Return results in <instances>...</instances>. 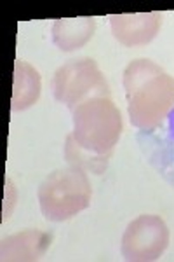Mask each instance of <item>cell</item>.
Returning <instances> with one entry per match:
<instances>
[{
	"instance_id": "cell-9",
	"label": "cell",
	"mask_w": 174,
	"mask_h": 262,
	"mask_svg": "<svg viewBox=\"0 0 174 262\" xmlns=\"http://www.w3.org/2000/svg\"><path fill=\"white\" fill-rule=\"evenodd\" d=\"M42 90L40 74L30 63L16 60L12 84V111H27L39 101Z\"/></svg>"
},
{
	"instance_id": "cell-1",
	"label": "cell",
	"mask_w": 174,
	"mask_h": 262,
	"mask_svg": "<svg viewBox=\"0 0 174 262\" xmlns=\"http://www.w3.org/2000/svg\"><path fill=\"white\" fill-rule=\"evenodd\" d=\"M73 131L65 156L71 166L101 175L122 135V117L110 95L91 96L73 108Z\"/></svg>"
},
{
	"instance_id": "cell-4",
	"label": "cell",
	"mask_w": 174,
	"mask_h": 262,
	"mask_svg": "<svg viewBox=\"0 0 174 262\" xmlns=\"http://www.w3.org/2000/svg\"><path fill=\"white\" fill-rule=\"evenodd\" d=\"M53 93L59 103H65L73 111L79 103L91 96L110 95V90L96 61L91 58H80L65 63L56 70Z\"/></svg>"
},
{
	"instance_id": "cell-2",
	"label": "cell",
	"mask_w": 174,
	"mask_h": 262,
	"mask_svg": "<svg viewBox=\"0 0 174 262\" xmlns=\"http://www.w3.org/2000/svg\"><path fill=\"white\" fill-rule=\"evenodd\" d=\"M127 112L133 126L154 129L174 107V79L152 60H134L124 70Z\"/></svg>"
},
{
	"instance_id": "cell-7",
	"label": "cell",
	"mask_w": 174,
	"mask_h": 262,
	"mask_svg": "<svg viewBox=\"0 0 174 262\" xmlns=\"http://www.w3.org/2000/svg\"><path fill=\"white\" fill-rule=\"evenodd\" d=\"M53 236L39 229H28L7 236L0 247L4 262H33L40 260L51 247Z\"/></svg>"
},
{
	"instance_id": "cell-8",
	"label": "cell",
	"mask_w": 174,
	"mask_h": 262,
	"mask_svg": "<svg viewBox=\"0 0 174 262\" xmlns=\"http://www.w3.org/2000/svg\"><path fill=\"white\" fill-rule=\"evenodd\" d=\"M94 32V18H61L53 25V42L65 53H71L84 48L92 39Z\"/></svg>"
},
{
	"instance_id": "cell-6",
	"label": "cell",
	"mask_w": 174,
	"mask_h": 262,
	"mask_svg": "<svg viewBox=\"0 0 174 262\" xmlns=\"http://www.w3.org/2000/svg\"><path fill=\"white\" fill-rule=\"evenodd\" d=\"M113 37L126 48L145 46L157 37L162 25L160 12H133L110 16Z\"/></svg>"
},
{
	"instance_id": "cell-5",
	"label": "cell",
	"mask_w": 174,
	"mask_h": 262,
	"mask_svg": "<svg viewBox=\"0 0 174 262\" xmlns=\"http://www.w3.org/2000/svg\"><path fill=\"white\" fill-rule=\"evenodd\" d=\"M169 245V229L157 215H139L122 236V255L133 262L160 259Z\"/></svg>"
},
{
	"instance_id": "cell-3",
	"label": "cell",
	"mask_w": 174,
	"mask_h": 262,
	"mask_svg": "<svg viewBox=\"0 0 174 262\" xmlns=\"http://www.w3.org/2000/svg\"><path fill=\"white\" fill-rule=\"evenodd\" d=\"M92 189L86 171L77 166L58 170L39 187V205L47 221L63 222L86 210L91 203Z\"/></svg>"
}]
</instances>
